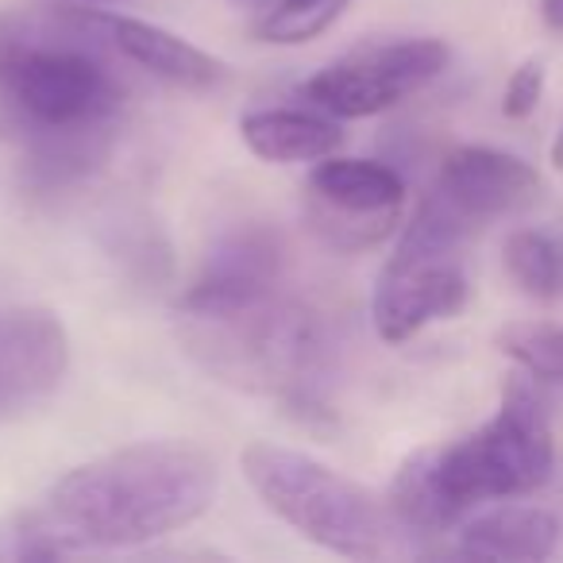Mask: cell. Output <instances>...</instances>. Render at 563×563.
I'll return each instance as SVG.
<instances>
[{
    "mask_svg": "<svg viewBox=\"0 0 563 563\" xmlns=\"http://www.w3.org/2000/svg\"><path fill=\"white\" fill-rule=\"evenodd\" d=\"M217 498V460L186 440H143L66 471L35 517L63 555L135 548L194 525Z\"/></svg>",
    "mask_w": 563,
    "mask_h": 563,
    "instance_id": "obj_1",
    "label": "cell"
},
{
    "mask_svg": "<svg viewBox=\"0 0 563 563\" xmlns=\"http://www.w3.org/2000/svg\"><path fill=\"white\" fill-rule=\"evenodd\" d=\"M124 63L109 12H0V140L24 147L40 135L117 124Z\"/></svg>",
    "mask_w": 563,
    "mask_h": 563,
    "instance_id": "obj_2",
    "label": "cell"
},
{
    "mask_svg": "<svg viewBox=\"0 0 563 563\" xmlns=\"http://www.w3.org/2000/svg\"><path fill=\"white\" fill-rule=\"evenodd\" d=\"M552 463L544 401L529 378L514 375L483 429L455 444L413 452L394 475L386 501L406 532H448L483 501L540 490L552 478Z\"/></svg>",
    "mask_w": 563,
    "mask_h": 563,
    "instance_id": "obj_3",
    "label": "cell"
},
{
    "mask_svg": "<svg viewBox=\"0 0 563 563\" xmlns=\"http://www.w3.org/2000/svg\"><path fill=\"white\" fill-rule=\"evenodd\" d=\"M186 352L220 383L321 413L329 340L309 309L271 298L235 317H181Z\"/></svg>",
    "mask_w": 563,
    "mask_h": 563,
    "instance_id": "obj_4",
    "label": "cell"
},
{
    "mask_svg": "<svg viewBox=\"0 0 563 563\" xmlns=\"http://www.w3.org/2000/svg\"><path fill=\"white\" fill-rule=\"evenodd\" d=\"M240 467L263 506L324 552L371 560L401 529L390 501L306 452L251 440L240 452Z\"/></svg>",
    "mask_w": 563,
    "mask_h": 563,
    "instance_id": "obj_5",
    "label": "cell"
},
{
    "mask_svg": "<svg viewBox=\"0 0 563 563\" xmlns=\"http://www.w3.org/2000/svg\"><path fill=\"white\" fill-rule=\"evenodd\" d=\"M448 63H452V51L440 40L363 43L324 66L321 74H313L301 86V97L336 120L378 117L437 81Z\"/></svg>",
    "mask_w": 563,
    "mask_h": 563,
    "instance_id": "obj_6",
    "label": "cell"
},
{
    "mask_svg": "<svg viewBox=\"0 0 563 563\" xmlns=\"http://www.w3.org/2000/svg\"><path fill=\"white\" fill-rule=\"evenodd\" d=\"M406 178L371 158H321L309 174V220L313 232L336 251L378 247L398 232Z\"/></svg>",
    "mask_w": 563,
    "mask_h": 563,
    "instance_id": "obj_7",
    "label": "cell"
},
{
    "mask_svg": "<svg viewBox=\"0 0 563 563\" xmlns=\"http://www.w3.org/2000/svg\"><path fill=\"white\" fill-rule=\"evenodd\" d=\"M282 266H286V251H282L278 232L263 224L235 228L209 251L194 286L178 298V313L235 317L243 309L263 306L278 298Z\"/></svg>",
    "mask_w": 563,
    "mask_h": 563,
    "instance_id": "obj_8",
    "label": "cell"
},
{
    "mask_svg": "<svg viewBox=\"0 0 563 563\" xmlns=\"http://www.w3.org/2000/svg\"><path fill=\"white\" fill-rule=\"evenodd\" d=\"M70 371V336L51 309L0 313V424L40 409Z\"/></svg>",
    "mask_w": 563,
    "mask_h": 563,
    "instance_id": "obj_9",
    "label": "cell"
},
{
    "mask_svg": "<svg viewBox=\"0 0 563 563\" xmlns=\"http://www.w3.org/2000/svg\"><path fill=\"white\" fill-rule=\"evenodd\" d=\"M467 306V278L455 258H417L394 251L371 298V321L386 344H406L424 324L448 321Z\"/></svg>",
    "mask_w": 563,
    "mask_h": 563,
    "instance_id": "obj_10",
    "label": "cell"
},
{
    "mask_svg": "<svg viewBox=\"0 0 563 563\" xmlns=\"http://www.w3.org/2000/svg\"><path fill=\"white\" fill-rule=\"evenodd\" d=\"M437 189L471 228L498 217H517L540 201V174L525 158L494 147H455L444 155Z\"/></svg>",
    "mask_w": 563,
    "mask_h": 563,
    "instance_id": "obj_11",
    "label": "cell"
},
{
    "mask_svg": "<svg viewBox=\"0 0 563 563\" xmlns=\"http://www.w3.org/2000/svg\"><path fill=\"white\" fill-rule=\"evenodd\" d=\"M109 27L128 63L178 89H212L228 78V66L220 58H212L209 51L194 47L189 40L158 24L135 16H109Z\"/></svg>",
    "mask_w": 563,
    "mask_h": 563,
    "instance_id": "obj_12",
    "label": "cell"
},
{
    "mask_svg": "<svg viewBox=\"0 0 563 563\" xmlns=\"http://www.w3.org/2000/svg\"><path fill=\"white\" fill-rule=\"evenodd\" d=\"M560 544V521L540 506H498L460 529V555L501 563H540Z\"/></svg>",
    "mask_w": 563,
    "mask_h": 563,
    "instance_id": "obj_13",
    "label": "cell"
},
{
    "mask_svg": "<svg viewBox=\"0 0 563 563\" xmlns=\"http://www.w3.org/2000/svg\"><path fill=\"white\" fill-rule=\"evenodd\" d=\"M117 147V124L74 128V132L40 135L24 143V163H20V186L27 194H58L104 166V158Z\"/></svg>",
    "mask_w": 563,
    "mask_h": 563,
    "instance_id": "obj_14",
    "label": "cell"
},
{
    "mask_svg": "<svg viewBox=\"0 0 563 563\" xmlns=\"http://www.w3.org/2000/svg\"><path fill=\"white\" fill-rule=\"evenodd\" d=\"M240 135L263 163H321L336 155L344 132L332 117L301 109H258L240 120Z\"/></svg>",
    "mask_w": 563,
    "mask_h": 563,
    "instance_id": "obj_15",
    "label": "cell"
},
{
    "mask_svg": "<svg viewBox=\"0 0 563 563\" xmlns=\"http://www.w3.org/2000/svg\"><path fill=\"white\" fill-rule=\"evenodd\" d=\"M506 274L521 294L552 301L563 294V243L540 228H517L501 247Z\"/></svg>",
    "mask_w": 563,
    "mask_h": 563,
    "instance_id": "obj_16",
    "label": "cell"
},
{
    "mask_svg": "<svg viewBox=\"0 0 563 563\" xmlns=\"http://www.w3.org/2000/svg\"><path fill=\"white\" fill-rule=\"evenodd\" d=\"M352 0H282L255 24V40L274 43V47H298L317 35H324Z\"/></svg>",
    "mask_w": 563,
    "mask_h": 563,
    "instance_id": "obj_17",
    "label": "cell"
},
{
    "mask_svg": "<svg viewBox=\"0 0 563 563\" xmlns=\"http://www.w3.org/2000/svg\"><path fill=\"white\" fill-rule=\"evenodd\" d=\"M498 347L529 378L563 383V324L517 321L498 332Z\"/></svg>",
    "mask_w": 563,
    "mask_h": 563,
    "instance_id": "obj_18",
    "label": "cell"
},
{
    "mask_svg": "<svg viewBox=\"0 0 563 563\" xmlns=\"http://www.w3.org/2000/svg\"><path fill=\"white\" fill-rule=\"evenodd\" d=\"M109 251H112V258L140 282H163L166 274H170V247H166L163 232H158L147 217L120 220V224L112 228Z\"/></svg>",
    "mask_w": 563,
    "mask_h": 563,
    "instance_id": "obj_19",
    "label": "cell"
},
{
    "mask_svg": "<svg viewBox=\"0 0 563 563\" xmlns=\"http://www.w3.org/2000/svg\"><path fill=\"white\" fill-rule=\"evenodd\" d=\"M540 97H544V66L537 58L521 63L506 81V93H501V112L509 120H529L537 112Z\"/></svg>",
    "mask_w": 563,
    "mask_h": 563,
    "instance_id": "obj_20",
    "label": "cell"
},
{
    "mask_svg": "<svg viewBox=\"0 0 563 563\" xmlns=\"http://www.w3.org/2000/svg\"><path fill=\"white\" fill-rule=\"evenodd\" d=\"M540 16L552 32H563V0H540Z\"/></svg>",
    "mask_w": 563,
    "mask_h": 563,
    "instance_id": "obj_21",
    "label": "cell"
},
{
    "mask_svg": "<svg viewBox=\"0 0 563 563\" xmlns=\"http://www.w3.org/2000/svg\"><path fill=\"white\" fill-rule=\"evenodd\" d=\"M552 166H555V170H563V128H560V135L552 140Z\"/></svg>",
    "mask_w": 563,
    "mask_h": 563,
    "instance_id": "obj_22",
    "label": "cell"
},
{
    "mask_svg": "<svg viewBox=\"0 0 563 563\" xmlns=\"http://www.w3.org/2000/svg\"><path fill=\"white\" fill-rule=\"evenodd\" d=\"M86 4H112V0H86Z\"/></svg>",
    "mask_w": 563,
    "mask_h": 563,
    "instance_id": "obj_23",
    "label": "cell"
}]
</instances>
